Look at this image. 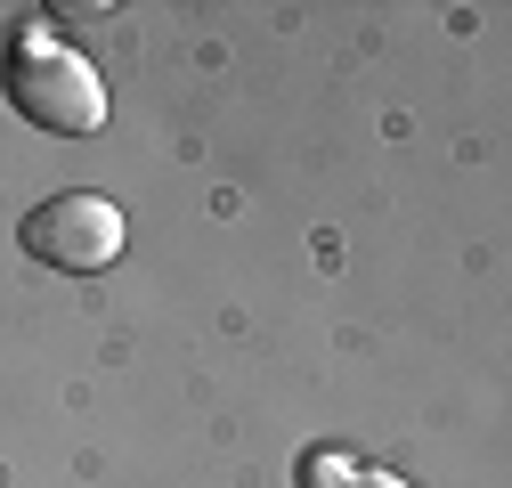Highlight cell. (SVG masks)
<instances>
[{"label":"cell","instance_id":"277c9868","mask_svg":"<svg viewBox=\"0 0 512 488\" xmlns=\"http://www.w3.org/2000/svg\"><path fill=\"white\" fill-rule=\"evenodd\" d=\"M358 488H407L399 472H358Z\"/></svg>","mask_w":512,"mask_h":488},{"label":"cell","instance_id":"7a4b0ae2","mask_svg":"<svg viewBox=\"0 0 512 488\" xmlns=\"http://www.w3.org/2000/svg\"><path fill=\"white\" fill-rule=\"evenodd\" d=\"M122 212L106 204V196H49L41 212H25V253L41 261V269H57V277H98V269H114L122 261Z\"/></svg>","mask_w":512,"mask_h":488},{"label":"cell","instance_id":"6da1fadb","mask_svg":"<svg viewBox=\"0 0 512 488\" xmlns=\"http://www.w3.org/2000/svg\"><path fill=\"white\" fill-rule=\"evenodd\" d=\"M0 74H9V106L33 122V131H49V139H90L106 122V82L90 74V57H74L66 41H49L33 25L9 41Z\"/></svg>","mask_w":512,"mask_h":488},{"label":"cell","instance_id":"3957f363","mask_svg":"<svg viewBox=\"0 0 512 488\" xmlns=\"http://www.w3.org/2000/svg\"><path fill=\"white\" fill-rule=\"evenodd\" d=\"M301 488H358V456H342V448H309V456H301Z\"/></svg>","mask_w":512,"mask_h":488}]
</instances>
